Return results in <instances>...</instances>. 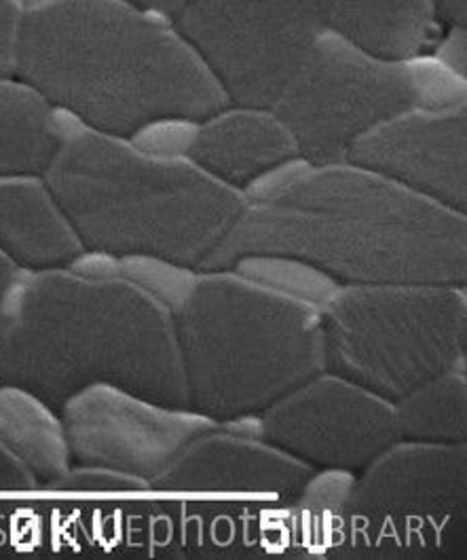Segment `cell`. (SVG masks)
Listing matches in <instances>:
<instances>
[{"mask_svg":"<svg viewBox=\"0 0 467 560\" xmlns=\"http://www.w3.org/2000/svg\"><path fill=\"white\" fill-rule=\"evenodd\" d=\"M466 446L396 442L353 474L339 559H466Z\"/></svg>","mask_w":467,"mask_h":560,"instance_id":"7","label":"cell"},{"mask_svg":"<svg viewBox=\"0 0 467 560\" xmlns=\"http://www.w3.org/2000/svg\"><path fill=\"white\" fill-rule=\"evenodd\" d=\"M256 436L317 471L358 474L400 442L394 405L332 373H319L265 410Z\"/></svg>","mask_w":467,"mask_h":560,"instance_id":"10","label":"cell"},{"mask_svg":"<svg viewBox=\"0 0 467 560\" xmlns=\"http://www.w3.org/2000/svg\"><path fill=\"white\" fill-rule=\"evenodd\" d=\"M66 136L51 102L20 79H0V180L45 178Z\"/></svg>","mask_w":467,"mask_h":560,"instance_id":"17","label":"cell"},{"mask_svg":"<svg viewBox=\"0 0 467 560\" xmlns=\"http://www.w3.org/2000/svg\"><path fill=\"white\" fill-rule=\"evenodd\" d=\"M466 106L412 108L362 136L345 163L466 214Z\"/></svg>","mask_w":467,"mask_h":560,"instance_id":"12","label":"cell"},{"mask_svg":"<svg viewBox=\"0 0 467 560\" xmlns=\"http://www.w3.org/2000/svg\"><path fill=\"white\" fill-rule=\"evenodd\" d=\"M315 471L262 438L214 428L190 440L151 487L180 498L252 499L292 505Z\"/></svg>","mask_w":467,"mask_h":560,"instance_id":"13","label":"cell"},{"mask_svg":"<svg viewBox=\"0 0 467 560\" xmlns=\"http://www.w3.org/2000/svg\"><path fill=\"white\" fill-rule=\"evenodd\" d=\"M129 2L165 22H172L188 4V0H129Z\"/></svg>","mask_w":467,"mask_h":560,"instance_id":"26","label":"cell"},{"mask_svg":"<svg viewBox=\"0 0 467 560\" xmlns=\"http://www.w3.org/2000/svg\"><path fill=\"white\" fill-rule=\"evenodd\" d=\"M400 442L467 444L466 369L451 371L394 402Z\"/></svg>","mask_w":467,"mask_h":560,"instance_id":"20","label":"cell"},{"mask_svg":"<svg viewBox=\"0 0 467 560\" xmlns=\"http://www.w3.org/2000/svg\"><path fill=\"white\" fill-rule=\"evenodd\" d=\"M13 72L87 131L127 142L229 108L187 40L129 0L34 4L22 15Z\"/></svg>","mask_w":467,"mask_h":560,"instance_id":"2","label":"cell"},{"mask_svg":"<svg viewBox=\"0 0 467 560\" xmlns=\"http://www.w3.org/2000/svg\"><path fill=\"white\" fill-rule=\"evenodd\" d=\"M432 0H330L328 32L383 62L419 60L436 31Z\"/></svg>","mask_w":467,"mask_h":560,"instance_id":"16","label":"cell"},{"mask_svg":"<svg viewBox=\"0 0 467 560\" xmlns=\"http://www.w3.org/2000/svg\"><path fill=\"white\" fill-rule=\"evenodd\" d=\"M0 256L22 273L72 269L85 256L43 178L0 180Z\"/></svg>","mask_w":467,"mask_h":560,"instance_id":"15","label":"cell"},{"mask_svg":"<svg viewBox=\"0 0 467 560\" xmlns=\"http://www.w3.org/2000/svg\"><path fill=\"white\" fill-rule=\"evenodd\" d=\"M246 260L294 262L341 285H466V214L349 163L305 165L248 199L197 273Z\"/></svg>","mask_w":467,"mask_h":560,"instance_id":"1","label":"cell"},{"mask_svg":"<svg viewBox=\"0 0 467 560\" xmlns=\"http://www.w3.org/2000/svg\"><path fill=\"white\" fill-rule=\"evenodd\" d=\"M185 159L220 185L248 192L299 159L290 131L271 110L229 106L195 125Z\"/></svg>","mask_w":467,"mask_h":560,"instance_id":"14","label":"cell"},{"mask_svg":"<svg viewBox=\"0 0 467 560\" xmlns=\"http://www.w3.org/2000/svg\"><path fill=\"white\" fill-rule=\"evenodd\" d=\"M0 442L31 469L40 487L70 467L60 415L4 385H0Z\"/></svg>","mask_w":467,"mask_h":560,"instance_id":"18","label":"cell"},{"mask_svg":"<svg viewBox=\"0 0 467 560\" xmlns=\"http://www.w3.org/2000/svg\"><path fill=\"white\" fill-rule=\"evenodd\" d=\"M85 254L199 271L240 220L248 197L185 156L79 131L45 174Z\"/></svg>","mask_w":467,"mask_h":560,"instance_id":"4","label":"cell"},{"mask_svg":"<svg viewBox=\"0 0 467 560\" xmlns=\"http://www.w3.org/2000/svg\"><path fill=\"white\" fill-rule=\"evenodd\" d=\"M190 412L256 421L324 373L319 307L235 269L201 271L174 312Z\"/></svg>","mask_w":467,"mask_h":560,"instance_id":"5","label":"cell"},{"mask_svg":"<svg viewBox=\"0 0 467 560\" xmlns=\"http://www.w3.org/2000/svg\"><path fill=\"white\" fill-rule=\"evenodd\" d=\"M70 466L104 467L149 485L190 440L219 425L113 387H92L60 412Z\"/></svg>","mask_w":467,"mask_h":560,"instance_id":"11","label":"cell"},{"mask_svg":"<svg viewBox=\"0 0 467 560\" xmlns=\"http://www.w3.org/2000/svg\"><path fill=\"white\" fill-rule=\"evenodd\" d=\"M22 276L24 273L20 269H15L4 256H0V345L4 339V330H7L9 315L13 310L15 294L22 283Z\"/></svg>","mask_w":467,"mask_h":560,"instance_id":"23","label":"cell"},{"mask_svg":"<svg viewBox=\"0 0 467 560\" xmlns=\"http://www.w3.org/2000/svg\"><path fill=\"white\" fill-rule=\"evenodd\" d=\"M440 24L448 28L466 26V0H432Z\"/></svg>","mask_w":467,"mask_h":560,"instance_id":"25","label":"cell"},{"mask_svg":"<svg viewBox=\"0 0 467 560\" xmlns=\"http://www.w3.org/2000/svg\"><path fill=\"white\" fill-rule=\"evenodd\" d=\"M22 15L15 0H0V79H7L15 70Z\"/></svg>","mask_w":467,"mask_h":560,"instance_id":"22","label":"cell"},{"mask_svg":"<svg viewBox=\"0 0 467 560\" xmlns=\"http://www.w3.org/2000/svg\"><path fill=\"white\" fill-rule=\"evenodd\" d=\"M419 106L408 63L383 62L326 32L281 90L271 113L296 142L301 163H345L376 125Z\"/></svg>","mask_w":467,"mask_h":560,"instance_id":"9","label":"cell"},{"mask_svg":"<svg viewBox=\"0 0 467 560\" xmlns=\"http://www.w3.org/2000/svg\"><path fill=\"white\" fill-rule=\"evenodd\" d=\"M0 385L56 415L92 387L188 410L174 312L133 281L72 269L22 276L0 345Z\"/></svg>","mask_w":467,"mask_h":560,"instance_id":"3","label":"cell"},{"mask_svg":"<svg viewBox=\"0 0 467 560\" xmlns=\"http://www.w3.org/2000/svg\"><path fill=\"white\" fill-rule=\"evenodd\" d=\"M51 555L47 499L24 466L0 442V557Z\"/></svg>","mask_w":467,"mask_h":560,"instance_id":"19","label":"cell"},{"mask_svg":"<svg viewBox=\"0 0 467 560\" xmlns=\"http://www.w3.org/2000/svg\"><path fill=\"white\" fill-rule=\"evenodd\" d=\"M328 13L330 0H188L172 26L229 106L271 110L328 32Z\"/></svg>","mask_w":467,"mask_h":560,"instance_id":"8","label":"cell"},{"mask_svg":"<svg viewBox=\"0 0 467 560\" xmlns=\"http://www.w3.org/2000/svg\"><path fill=\"white\" fill-rule=\"evenodd\" d=\"M437 58L446 68L457 72L459 77H466V34H464V28H453L451 38L444 40V45L437 49Z\"/></svg>","mask_w":467,"mask_h":560,"instance_id":"24","label":"cell"},{"mask_svg":"<svg viewBox=\"0 0 467 560\" xmlns=\"http://www.w3.org/2000/svg\"><path fill=\"white\" fill-rule=\"evenodd\" d=\"M353 474L315 471L290 505L288 550L299 557H339L343 544V503Z\"/></svg>","mask_w":467,"mask_h":560,"instance_id":"21","label":"cell"},{"mask_svg":"<svg viewBox=\"0 0 467 560\" xmlns=\"http://www.w3.org/2000/svg\"><path fill=\"white\" fill-rule=\"evenodd\" d=\"M324 371L398 402L466 369V285H341L319 307Z\"/></svg>","mask_w":467,"mask_h":560,"instance_id":"6","label":"cell"}]
</instances>
